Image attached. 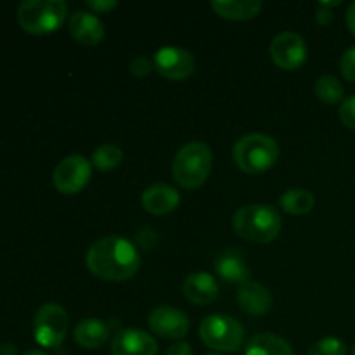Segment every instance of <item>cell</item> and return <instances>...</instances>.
<instances>
[{
  "label": "cell",
  "mask_w": 355,
  "mask_h": 355,
  "mask_svg": "<svg viewBox=\"0 0 355 355\" xmlns=\"http://www.w3.org/2000/svg\"><path fill=\"white\" fill-rule=\"evenodd\" d=\"M211 165H214V155L205 142H187L173 158V179L184 189H198L207 182Z\"/></svg>",
  "instance_id": "obj_3"
},
{
  "label": "cell",
  "mask_w": 355,
  "mask_h": 355,
  "mask_svg": "<svg viewBox=\"0 0 355 355\" xmlns=\"http://www.w3.org/2000/svg\"><path fill=\"white\" fill-rule=\"evenodd\" d=\"M238 304L252 315H263L272 309V295L263 284L248 281L238 290Z\"/></svg>",
  "instance_id": "obj_16"
},
{
  "label": "cell",
  "mask_w": 355,
  "mask_h": 355,
  "mask_svg": "<svg viewBox=\"0 0 355 355\" xmlns=\"http://www.w3.org/2000/svg\"><path fill=\"white\" fill-rule=\"evenodd\" d=\"M24 355H49V354L42 352V350H28V352H24Z\"/></svg>",
  "instance_id": "obj_34"
},
{
  "label": "cell",
  "mask_w": 355,
  "mask_h": 355,
  "mask_svg": "<svg viewBox=\"0 0 355 355\" xmlns=\"http://www.w3.org/2000/svg\"><path fill=\"white\" fill-rule=\"evenodd\" d=\"M182 291L187 300L194 305H208L217 300L218 283L207 272H194L184 279Z\"/></svg>",
  "instance_id": "obj_15"
},
{
  "label": "cell",
  "mask_w": 355,
  "mask_h": 355,
  "mask_svg": "<svg viewBox=\"0 0 355 355\" xmlns=\"http://www.w3.org/2000/svg\"><path fill=\"white\" fill-rule=\"evenodd\" d=\"M340 71L345 76V80L355 83V45L347 49L340 59Z\"/></svg>",
  "instance_id": "obj_25"
},
{
  "label": "cell",
  "mask_w": 355,
  "mask_h": 355,
  "mask_svg": "<svg viewBox=\"0 0 355 355\" xmlns=\"http://www.w3.org/2000/svg\"><path fill=\"white\" fill-rule=\"evenodd\" d=\"M165 355H193V349H191V345L187 342H179L168 347Z\"/></svg>",
  "instance_id": "obj_30"
},
{
  "label": "cell",
  "mask_w": 355,
  "mask_h": 355,
  "mask_svg": "<svg viewBox=\"0 0 355 355\" xmlns=\"http://www.w3.org/2000/svg\"><path fill=\"white\" fill-rule=\"evenodd\" d=\"M260 0H215L211 9L215 14L229 21H246L255 17L262 10Z\"/></svg>",
  "instance_id": "obj_19"
},
{
  "label": "cell",
  "mask_w": 355,
  "mask_h": 355,
  "mask_svg": "<svg viewBox=\"0 0 355 355\" xmlns=\"http://www.w3.org/2000/svg\"><path fill=\"white\" fill-rule=\"evenodd\" d=\"M87 267L104 281H127L137 274L141 255L128 239L121 236H104L87 252Z\"/></svg>",
  "instance_id": "obj_1"
},
{
  "label": "cell",
  "mask_w": 355,
  "mask_h": 355,
  "mask_svg": "<svg viewBox=\"0 0 355 355\" xmlns=\"http://www.w3.org/2000/svg\"><path fill=\"white\" fill-rule=\"evenodd\" d=\"M200 336L210 349L218 352H236L245 342V329L229 315L214 314L201 321Z\"/></svg>",
  "instance_id": "obj_6"
},
{
  "label": "cell",
  "mask_w": 355,
  "mask_h": 355,
  "mask_svg": "<svg viewBox=\"0 0 355 355\" xmlns=\"http://www.w3.org/2000/svg\"><path fill=\"white\" fill-rule=\"evenodd\" d=\"M137 241L142 248H151V246H155L156 243V232L149 227L142 229V231H139L137 234Z\"/></svg>",
  "instance_id": "obj_29"
},
{
  "label": "cell",
  "mask_w": 355,
  "mask_h": 355,
  "mask_svg": "<svg viewBox=\"0 0 355 355\" xmlns=\"http://www.w3.org/2000/svg\"><path fill=\"white\" fill-rule=\"evenodd\" d=\"M315 21H318L321 26H328V24L333 21L331 9H324V7H319L318 14H315Z\"/></svg>",
  "instance_id": "obj_31"
},
{
  "label": "cell",
  "mask_w": 355,
  "mask_h": 355,
  "mask_svg": "<svg viewBox=\"0 0 355 355\" xmlns=\"http://www.w3.org/2000/svg\"><path fill=\"white\" fill-rule=\"evenodd\" d=\"M352 355H355V347H354V350H352Z\"/></svg>",
  "instance_id": "obj_36"
},
{
  "label": "cell",
  "mask_w": 355,
  "mask_h": 355,
  "mask_svg": "<svg viewBox=\"0 0 355 355\" xmlns=\"http://www.w3.org/2000/svg\"><path fill=\"white\" fill-rule=\"evenodd\" d=\"M281 208L290 215H305L314 208V194L307 189H290L281 196Z\"/></svg>",
  "instance_id": "obj_21"
},
{
  "label": "cell",
  "mask_w": 355,
  "mask_h": 355,
  "mask_svg": "<svg viewBox=\"0 0 355 355\" xmlns=\"http://www.w3.org/2000/svg\"><path fill=\"white\" fill-rule=\"evenodd\" d=\"M111 354L113 355H156L158 343L149 333L142 329L128 328L121 329L111 342Z\"/></svg>",
  "instance_id": "obj_12"
},
{
  "label": "cell",
  "mask_w": 355,
  "mask_h": 355,
  "mask_svg": "<svg viewBox=\"0 0 355 355\" xmlns=\"http://www.w3.org/2000/svg\"><path fill=\"white\" fill-rule=\"evenodd\" d=\"M245 355H295L286 340L272 333H259L252 336L246 345Z\"/></svg>",
  "instance_id": "obj_20"
},
{
  "label": "cell",
  "mask_w": 355,
  "mask_h": 355,
  "mask_svg": "<svg viewBox=\"0 0 355 355\" xmlns=\"http://www.w3.org/2000/svg\"><path fill=\"white\" fill-rule=\"evenodd\" d=\"M0 355H17L16 345H12V343H2L0 345Z\"/></svg>",
  "instance_id": "obj_33"
},
{
  "label": "cell",
  "mask_w": 355,
  "mask_h": 355,
  "mask_svg": "<svg viewBox=\"0 0 355 355\" xmlns=\"http://www.w3.org/2000/svg\"><path fill=\"white\" fill-rule=\"evenodd\" d=\"M92 177V163L80 155H71L55 166L54 186L62 194H76L89 184Z\"/></svg>",
  "instance_id": "obj_8"
},
{
  "label": "cell",
  "mask_w": 355,
  "mask_h": 355,
  "mask_svg": "<svg viewBox=\"0 0 355 355\" xmlns=\"http://www.w3.org/2000/svg\"><path fill=\"white\" fill-rule=\"evenodd\" d=\"M68 30L78 44L87 47L99 45L106 35L103 21L89 10H76L75 14H71L68 19Z\"/></svg>",
  "instance_id": "obj_13"
},
{
  "label": "cell",
  "mask_w": 355,
  "mask_h": 355,
  "mask_svg": "<svg viewBox=\"0 0 355 355\" xmlns=\"http://www.w3.org/2000/svg\"><path fill=\"white\" fill-rule=\"evenodd\" d=\"M232 158L241 172L259 175L276 165L279 159V146L276 139L266 134L243 135L232 148Z\"/></svg>",
  "instance_id": "obj_4"
},
{
  "label": "cell",
  "mask_w": 355,
  "mask_h": 355,
  "mask_svg": "<svg viewBox=\"0 0 355 355\" xmlns=\"http://www.w3.org/2000/svg\"><path fill=\"white\" fill-rule=\"evenodd\" d=\"M281 215L270 205H248L232 215V229L239 238L252 243H270L281 232Z\"/></svg>",
  "instance_id": "obj_2"
},
{
  "label": "cell",
  "mask_w": 355,
  "mask_h": 355,
  "mask_svg": "<svg viewBox=\"0 0 355 355\" xmlns=\"http://www.w3.org/2000/svg\"><path fill=\"white\" fill-rule=\"evenodd\" d=\"M207 355H220V354H217V352H210V354H207Z\"/></svg>",
  "instance_id": "obj_35"
},
{
  "label": "cell",
  "mask_w": 355,
  "mask_h": 355,
  "mask_svg": "<svg viewBox=\"0 0 355 355\" xmlns=\"http://www.w3.org/2000/svg\"><path fill=\"white\" fill-rule=\"evenodd\" d=\"M314 92H315V97H318L321 103L336 104L343 99L345 90H343L342 82H340L336 76L324 75L315 82Z\"/></svg>",
  "instance_id": "obj_23"
},
{
  "label": "cell",
  "mask_w": 355,
  "mask_h": 355,
  "mask_svg": "<svg viewBox=\"0 0 355 355\" xmlns=\"http://www.w3.org/2000/svg\"><path fill=\"white\" fill-rule=\"evenodd\" d=\"M155 69L166 80L180 82L194 73V55L182 47H163L155 54Z\"/></svg>",
  "instance_id": "obj_10"
},
{
  "label": "cell",
  "mask_w": 355,
  "mask_h": 355,
  "mask_svg": "<svg viewBox=\"0 0 355 355\" xmlns=\"http://www.w3.org/2000/svg\"><path fill=\"white\" fill-rule=\"evenodd\" d=\"M87 7L92 9L94 12L97 14H104V12H111L113 9H116L118 2L116 0H89L87 2Z\"/></svg>",
  "instance_id": "obj_28"
},
{
  "label": "cell",
  "mask_w": 355,
  "mask_h": 355,
  "mask_svg": "<svg viewBox=\"0 0 355 355\" xmlns=\"http://www.w3.org/2000/svg\"><path fill=\"white\" fill-rule=\"evenodd\" d=\"M68 17V6L62 0H24L17 7V23L31 35L58 31Z\"/></svg>",
  "instance_id": "obj_5"
},
{
  "label": "cell",
  "mask_w": 355,
  "mask_h": 355,
  "mask_svg": "<svg viewBox=\"0 0 355 355\" xmlns=\"http://www.w3.org/2000/svg\"><path fill=\"white\" fill-rule=\"evenodd\" d=\"M111 335V326L104 322L103 319L97 318H87L76 324L73 338L78 343L82 349L94 350L101 349L104 343L110 340Z\"/></svg>",
  "instance_id": "obj_17"
},
{
  "label": "cell",
  "mask_w": 355,
  "mask_h": 355,
  "mask_svg": "<svg viewBox=\"0 0 355 355\" xmlns=\"http://www.w3.org/2000/svg\"><path fill=\"white\" fill-rule=\"evenodd\" d=\"M307 44L293 31H283L270 44V59L284 71H295L307 61Z\"/></svg>",
  "instance_id": "obj_9"
},
{
  "label": "cell",
  "mask_w": 355,
  "mask_h": 355,
  "mask_svg": "<svg viewBox=\"0 0 355 355\" xmlns=\"http://www.w3.org/2000/svg\"><path fill=\"white\" fill-rule=\"evenodd\" d=\"M189 319L179 309L159 305L149 314V328L166 340H180L189 333Z\"/></svg>",
  "instance_id": "obj_11"
},
{
  "label": "cell",
  "mask_w": 355,
  "mask_h": 355,
  "mask_svg": "<svg viewBox=\"0 0 355 355\" xmlns=\"http://www.w3.org/2000/svg\"><path fill=\"white\" fill-rule=\"evenodd\" d=\"M123 162V151L114 144H103L92 153V166L99 172H111Z\"/></svg>",
  "instance_id": "obj_22"
},
{
  "label": "cell",
  "mask_w": 355,
  "mask_h": 355,
  "mask_svg": "<svg viewBox=\"0 0 355 355\" xmlns=\"http://www.w3.org/2000/svg\"><path fill=\"white\" fill-rule=\"evenodd\" d=\"M340 120L343 121V125L355 130V96L347 97L345 101L340 106Z\"/></svg>",
  "instance_id": "obj_26"
},
{
  "label": "cell",
  "mask_w": 355,
  "mask_h": 355,
  "mask_svg": "<svg viewBox=\"0 0 355 355\" xmlns=\"http://www.w3.org/2000/svg\"><path fill=\"white\" fill-rule=\"evenodd\" d=\"M141 203L144 210L151 215H168L175 211L180 205V194L175 187L168 184H153L142 193Z\"/></svg>",
  "instance_id": "obj_14"
},
{
  "label": "cell",
  "mask_w": 355,
  "mask_h": 355,
  "mask_svg": "<svg viewBox=\"0 0 355 355\" xmlns=\"http://www.w3.org/2000/svg\"><path fill=\"white\" fill-rule=\"evenodd\" d=\"M347 26L355 35V2L350 3L349 9H347Z\"/></svg>",
  "instance_id": "obj_32"
},
{
  "label": "cell",
  "mask_w": 355,
  "mask_h": 355,
  "mask_svg": "<svg viewBox=\"0 0 355 355\" xmlns=\"http://www.w3.org/2000/svg\"><path fill=\"white\" fill-rule=\"evenodd\" d=\"M215 272L225 283L245 284L250 281V269L245 259L234 250L220 253L215 260Z\"/></svg>",
  "instance_id": "obj_18"
},
{
  "label": "cell",
  "mask_w": 355,
  "mask_h": 355,
  "mask_svg": "<svg viewBox=\"0 0 355 355\" xmlns=\"http://www.w3.org/2000/svg\"><path fill=\"white\" fill-rule=\"evenodd\" d=\"M68 312L59 304H45L37 311L33 319L35 340L45 349H58L68 335Z\"/></svg>",
  "instance_id": "obj_7"
},
{
  "label": "cell",
  "mask_w": 355,
  "mask_h": 355,
  "mask_svg": "<svg viewBox=\"0 0 355 355\" xmlns=\"http://www.w3.org/2000/svg\"><path fill=\"white\" fill-rule=\"evenodd\" d=\"M307 355H347V347L340 338L328 336V338H322L319 342H315L309 349Z\"/></svg>",
  "instance_id": "obj_24"
},
{
  "label": "cell",
  "mask_w": 355,
  "mask_h": 355,
  "mask_svg": "<svg viewBox=\"0 0 355 355\" xmlns=\"http://www.w3.org/2000/svg\"><path fill=\"white\" fill-rule=\"evenodd\" d=\"M153 68H155V62L149 58H146V55H139V58H135L134 61L130 62V73L134 76H137V78L148 76Z\"/></svg>",
  "instance_id": "obj_27"
}]
</instances>
